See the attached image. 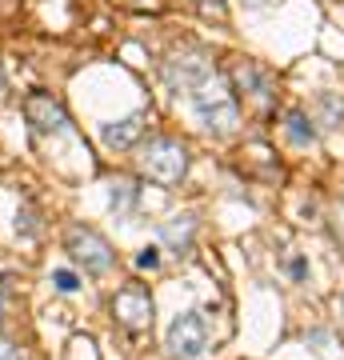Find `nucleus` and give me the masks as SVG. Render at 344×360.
<instances>
[{"label": "nucleus", "instance_id": "obj_8", "mask_svg": "<svg viewBox=\"0 0 344 360\" xmlns=\"http://www.w3.org/2000/svg\"><path fill=\"white\" fill-rule=\"evenodd\" d=\"M232 89L241 92V96H248L256 108L272 104V77L260 65H253V60H236L232 65Z\"/></svg>", "mask_w": 344, "mask_h": 360}, {"label": "nucleus", "instance_id": "obj_16", "mask_svg": "<svg viewBox=\"0 0 344 360\" xmlns=\"http://www.w3.org/2000/svg\"><path fill=\"white\" fill-rule=\"evenodd\" d=\"M200 13H204V16H217V20H224V0H200Z\"/></svg>", "mask_w": 344, "mask_h": 360}, {"label": "nucleus", "instance_id": "obj_6", "mask_svg": "<svg viewBox=\"0 0 344 360\" xmlns=\"http://www.w3.org/2000/svg\"><path fill=\"white\" fill-rule=\"evenodd\" d=\"M113 316L125 324L128 333L153 328V296L144 292V288H120L113 300Z\"/></svg>", "mask_w": 344, "mask_h": 360}, {"label": "nucleus", "instance_id": "obj_10", "mask_svg": "<svg viewBox=\"0 0 344 360\" xmlns=\"http://www.w3.org/2000/svg\"><path fill=\"white\" fill-rule=\"evenodd\" d=\"M144 132V112H132L125 120H113V124H104L101 129V141L104 148H128V144H136Z\"/></svg>", "mask_w": 344, "mask_h": 360}, {"label": "nucleus", "instance_id": "obj_13", "mask_svg": "<svg viewBox=\"0 0 344 360\" xmlns=\"http://www.w3.org/2000/svg\"><path fill=\"white\" fill-rule=\"evenodd\" d=\"M52 284H56V292H77L80 276L72 269H52Z\"/></svg>", "mask_w": 344, "mask_h": 360}, {"label": "nucleus", "instance_id": "obj_15", "mask_svg": "<svg viewBox=\"0 0 344 360\" xmlns=\"http://www.w3.org/2000/svg\"><path fill=\"white\" fill-rule=\"evenodd\" d=\"M136 269L141 272H153V269H160V248H141V252H136Z\"/></svg>", "mask_w": 344, "mask_h": 360}, {"label": "nucleus", "instance_id": "obj_4", "mask_svg": "<svg viewBox=\"0 0 344 360\" xmlns=\"http://www.w3.org/2000/svg\"><path fill=\"white\" fill-rule=\"evenodd\" d=\"M168 356L172 360H196L208 348V324H204L200 312H180L177 321L168 324Z\"/></svg>", "mask_w": 344, "mask_h": 360}, {"label": "nucleus", "instance_id": "obj_2", "mask_svg": "<svg viewBox=\"0 0 344 360\" xmlns=\"http://www.w3.org/2000/svg\"><path fill=\"white\" fill-rule=\"evenodd\" d=\"M141 172L148 180H156V184L172 188V184H180L184 172H189V148H184L180 141H172V136H156V141L144 144Z\"/></svg>", "mask_w": 344, "mask_h": 360}, {"label": "nucleus", "instance_id": "obj_14", "mask_svg": "<svg viewBox=\"0 0 344 360\" xmlns=\"http://www.w3.org/2000/svg\"><path fill=\"white\" fill-rule=\"evenodd\" d=\"M108 188H113V208H116V205H120V208H128V205H132V196H136V188H132L128 180H113Z\"/></svg>", "mask_w": 344, "mask_h": 360}, {"label": "nucleus", "instance_id": "obj_3", "mask_svg": "<svg viewBox=\"0 0 344 360\" xmlns=\"http://www.w3.org/2000/svg\"><path fill=\"white\" fill-rule=\"evenodd\" d=\"M64 252L77 260L84 272H92V276H104L116 264L113 245L96 229H89V224H72V229L64 232Z\"/></svg>", "mask_w": 344, "mask_h": 360}, {"label": "nucleus", "instance_id": "obj_18", "mask_svg": "<svg viewBox=\"0 0 344 360\" xmlns=\"http://www.w3.org/2000/svg\"><path fill=\"white\" fill-rule=\"evenodd\" d=\"M288 272H293L296 281H305V276H308V264H305V260H300V257H296L293 264H288Z\"/></svg>", "mask_w": 344, "mask_h": 360}, {"label": "nucleus", "instance_id": "obj_11", "mask_svg": "<svg viewBox=\"0 0 344 360\" xmlns=\"http://www.w3.org/2000/svg\"><path fill=\"white\" fill-rule=\"evenodd\" d=\"M317 120L308 112H300V108H293V112L284 116V129H288V141L293 144H312L317 141V129H312Z\"/></svg>", "mask_w": 344, "mask_h": 360}, {"label": "nucleus", "instance_id": "obj_1", "mask_svg": "<svg viewBox=\"0 0 344 360\" xmlns=\"http://www.w3.org/2000/svg\"><path fill=\"white\" fill-rule=\"evenodd\" d=\"M189 104H192V116H196L208 132H217V136H229V132H236V124H241L236 96L229 92V84H224L217 72L189 92Z\"/></svg>", "mask_w": 344, "mask_h": 360}, {"label": "nucleus", "instance_id": "obj_7", "mask_svg": "<svg viewBox=\"0 0 344 360\" xmlns=\"http://www.w3.org/2000/svg\"><path fill=\"white\" fill-rule=\"evenodd\" d=\"M25 116L40 136H60V132H68V112H64V104L44 96V92H37V96L25 101Z\"/></svg>", "mask_w": 344, "mask_h": 360}, {"label": "nucleus", "instance_id": "obj_17", "mask_svg": "<svg viewBox=\"0 0 344 360\" xmlns=\"http://www.w3.org/2000/svg\"><path fill=\"white\" fill-rule=\"evenodd\" d=\"M0 360H25L20 356V348H16L8 336H0Z\"/></svg>", "mask_w": 344, "mask_h": 360}, {"label": "nucleus", "instance_id": "obj_12", "mask_svg": "<svg viewBox=\"0 0 344 360\" xmlns=\"http://www.w3.org/2000/svg\"><path fill=\"white\" fill-rule=\"evenodd\" d=\"M320 124L324 129H340V120H344V96L340 92H320Z\"/></svg>", "mask_w": 344, "mask_h": 360}, {"label": "nucleus", "instance_id": "obj_20", "mask_svg": "<svg viewBox=\"0 0 344 360\" xmlns=\"http://www.w3.org/2000/svg\"><path fill=\"white\" fill-rule=\"evenodd\" d=\"M340 316H344V300H340Z\"/></svg>", "mask_w": 344, "mask_h": 360}, {"label": "nucleus", "instance_id": "obj_19", "mask_svg": "<svg viewBox=\"0 0 344 360\" xmlns=\"http://www.w3.org/2000/svg\"><path fill=\"white\" fill-rule=\"evenodd\" d=\"M0 104H4V77H0Z\"/></svg>", "mask_w": 344, "mask_h": 360}, {"label": "nucleus", "instance_id": "obj_9", "mask_svg": "<svg viewBox=\"0 0 344 360\" xmlns=\"http://www.w3.org/2000/svg\"><path fill=\"white\" fill-rule=\"evenodd\" d=\"M196 229H200L196 212H180V217H168L165 224H160V245H168L172 252H189L192 240H196Z\"/></svg>", "mask_w": 344, "mask_h": 360}, {"label": "nucleus", "instance_id": "obj_5", "mask_svg": "<svg viewBox=\"0 0 344 360\" xmlns=\"http://www.w3.org/2000/svg\"><path fill=\"white\" fill-rule=\"evenodd\" d=\"M208 77H212V60H208V52H200V49L172 52L165 60V84L172 92H192Z\"/></svg>", "mask_w": 344, "mask_h": 360}]
</instances>
